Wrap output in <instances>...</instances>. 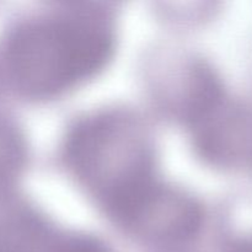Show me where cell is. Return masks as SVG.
<instances>
[{
	"mask_svg": "<svg viewBox=\"0 0 252 252\" xmlns=\"http://www.w3.org/2000/svg\"><path fill=\"white\" fill-rule=\"evenodd\" d=\"M111 216L128 233L155 243H177L192 238L201 225V209L181 189L152 184L118 207Z\"/></svg>",
	"mask_w": 252,
	"mask_h": 252,
	"instance_id": "obj_3",
	"label": "cell"
},
{
	"mask_svg": "<svg viewBox=\"0 0 252 252\" xmlns=\"http://www.w3.org/2000/svg\"><path fill=\"white\" fill-rule=\"evenodd\" d=\"M65 161L110 214L155 181L150 133L127 111H103L80 121L66 138Z\"/></svg>",
	"mask_w": 252,
	"mask_h": 252,
	"instance_id": "obj_2",
	"label": "cell"
},
{
	"mask_svg": "<svg viewBox=\"0 0 252 252\" xmlns=\"http://www.w3.org/2000/svg\"><path fill=\"white\" fill-rule=\"evenodd\" d=\"M52 252H110L103 244L89 236H71L54 246Z\"/></svg>",
	"mask_w": 252,
	"mask_h": 252,
	"instance_id": "obj_6",
	"label": "cell"
},
{
	"mask_svg": "<svg viewBox=\"0 0 252 252\" xmlns=\"http://www.w3.org/2000/svg\"><path fill=\"white\" fill-rule=\"evenodd\" d=\"M26 158V147L20 130L0 118V187L19 175Z\"/></svg>",
	"mask_w": 252,
	"mask_h": 252,
	"instance_id": "obj_5",
	"label": "cell"
},
{
	"mask_svg": "<svg viewBox=\"0 0 252 252\" xmlns=\"http://www.w3.org/2000/svg\"><path fill=\"white\" fill-rule=\"evenodd\" d=\"M103 11L71 7L29 19L7 36L2 61L12 85L30 97H51L91 78L113 51Z\"/></svg>",
	"mask_w": 252,
	"mask_h": 252,
	"instance_id": "obj_1",
	"label": "cell"
},
{
	"mask_svg": "<svg viewBox=\"0 0 252 252\" xmlns=\"http://www.w3.org/2000/svg\"><path fill=\"white\" fill-rule=\"evenodd\" d=\"M49 229L34 212L15 208L0 216V252H46Z\"/></svg>",
	"mask_w": 252,
	"mask_h": 252,
	"instance_id": "obj_4",
	"label": "cell"
}]
</instances>
